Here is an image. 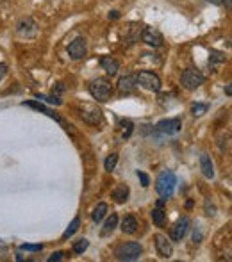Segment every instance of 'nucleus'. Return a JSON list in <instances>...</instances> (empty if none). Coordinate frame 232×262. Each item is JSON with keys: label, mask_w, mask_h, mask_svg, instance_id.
I'll list each match as a JSON object with an SVG mask.
<instances>
[{"label": "nucleus", "mask_w": 232, "mask_h": 262, "mask_svg": "<svg viewBox=\"0 0 232 262\" xmlns=\"http://www.w3.org/2000/svg\"><path fill=\"white\" fill-rule=\"evenodd\" d=\"M118 227V216L116 214H111L109 218L106 220V223H104V229H102V235H107V234H111L113 230Z\"/></svg>", "instance_id": "nucleus-21"}, {"label": "nucleus", "mask_w": 232, "mask_h": 262, "mask_svg": "<svg viewBox=\"0 0 232 262\" xmlns=\"http://www.w3.org/2000/svg\"><path fill=\"white\" fill-rule=\"evenodd\" d=\"M138 86V79L136 75H125V77H120L118 80V91L120 95H130Z\"/></svg>", "instance_id": "nucleus-12"}, {"label": "nucleus", "mask_w": 232, "mask_h": 262, "mask_svg": "<svg viewBox=\"0 0 232 262\" xmlns=\"http://www.w3.org/2000/svg\"><path fill=\"white\" fill-rule=\"evenodd\" d=\"M80 118L89 125H98V123H102V111L97 107H91V105H86V107L80 109Z\"/></svg>", "instance_id": "nucleus-11"}, {"label": "nucleus", "mask_w": 232, "mask_h": 262, "mask_svg": "<svg viewBox=\"0 0 232 262\" xmlns=\"http://www.w3.org/2000/svg\"><path fill=\"white\" fill-rule=\"evenodd\" d=\"M63 257H65V253L63 252H56L52 257H48V262H57V261H63Z\"/></svg>", "instance_id": "nucleus-32"}, {"label": "nucleus", "mask_w": 232, "mask_h": 262, "mask_svg": "<svg viewBox=\"0 0 232 262\" xmlns=\"http://www.w3.org/2000/svg\"><path fill=\"white\" fill-rule=\"evenodd\" d=\"M136 79H138V84L141 86V88L154 91V93L161 91V79H159L157 73H154V71H149V70L139 71V73L136 75Z\"/></svg>", "instance_id": "nucleus-5"}, {"label": "nucleus", "mask_w": 232, "mask_h": 262, "mask_svg": "<svg viewBox=\"0 0 232 262\" xmlns=\"http://www.w3.org/2000/svg\"><path fill=\"white\" fill-rule=\"evenodd\" d=\"M20 250H23V252H41L43 246L41 244H22Z\"/></svg>", "instance_id": "nucleus-28"}, {"label": "nucleus", "mask_w": 232, "mask_h": 262, "mask_svg": "<svg viewBox=\"0 0 232 262\" xmlns=\"http://www.w3.org/2000/svg\"><path fill=\"white\" fill-rule=\"evenodd\" d=\"M200 169H202V173H204L205 178H214L213 161H211V157H209L207 154H202V155H200Z\"/></svg>", "instance_id": "nucleus-14"}, {"label": "nucleus", "mask_w": 232, "mask_h": 262, "mask_svg": "<svg viewBox=\"0 0 232 262\" xmlns=\"http://www.w3.org/2000/svg\"><path fill=\"white\" fill-rule=\"evenodd\" d=\"M182 122L181 118H168V120H161V122L155 125L161 134H168V136H172V134H177V132L181 131Z\"/></svg>", "instance_id": "nucleus-9"}, {"label": "nucleus", "mask_w": 232, "mask_h": 262, "mask_svg": "<svg viewBox=\"0 0 232 262\" xmlns=\"http://www.w3.org/2000/svg\"><path fill=\"white\" fill-rule=\"evenodd\" d=\"M36 98L38 100H45L46 103H54V105H61V100L57 95H52V97H46V95H36Z\"/></svg>", "instance_id": "nucleus-27"}, {"label": "nucleus", "mask_w": 232, "mask_h": 262, "mask_svg": "<svg viewBox=\"0 0 232 262\" xmlns=\"http://www.w3.org/2000/svg\"><path fill=\"white\" fill-rule=\"evenodd\" d=\"M190 227H191V220L188 218V216H184V218H181V220L177 221L175 227L172 229V234H170V237H172L173 243L182 241V239L186 237V234L190 232Z\"/></svg>", "instance_id": "nucleus-8"}, {"label": "nucleus", "mask_w": 232, "mask_h": 262, "mask_svg": "<svg viewBox=\"0 0 232 262\" xmlns=\"http://www.w3.org/2000/svg\"><path fill=\"white\" fill-rule=\"evenodd\" d=\"M141 253H143V246L139 243H136V241H130V243L120 244V246L116 248L115 255L118 261L130 262V261H138V259L141 257Z\"/></svg>", "instance_id": "nucleus-3"}, {"label": "nucleus", "mask_w": 232, "mask_h": 262, "mask_svg": "<svg viewBox=\"0 0 232 262\" xmlns=\"http://www.w3.org/2000/svg\"><path fill=\"white\" fill-rule=\"evenodd\" d=\"M5 73H7V66H5L4 63H0V80L4 79Z\"/></svg>", "instance_id": "nucleus-33"}, {"label": "nucleus", "mask_w": 232, "mask_h": 262, "mask_svg": "<svg viewBox=\"0 0 232 262\" xmlns=\"http://www.w3.org/2000/svg\"><path fill=\"white\" fill-rule=\"evenodd\" d=\"M207 2H211V4H214V5H222L223 4V0H207Z\"/></svg>", "instance_id": "nucleus-35"}, {"label": "nucleus", "mask_w": 232, "mask_h": 262, "mask_svg": "<svg viewBox=\"0 0 232 262\" xmlns=\"http://www.w3.org/2000/svg\"><path fill=\"white\" fill-rule=\"evenodd\" d=\"M175 184H177V177L173 171L166 169V171H162L161 175L157 177V182H155V191L157 195L162 198V200L166 201L168 198H172L173 191H175Z\"/></svg>", "instance_id": "nucleus-1"}, {"label": "nucleus", "mask_w": 232, "mask_h": 262, "mask_svg": "<svg viewBox=\"0 0 232 262\" xmlns=\"http://www.w3.org/2000/svg\"><path fill=\"white\" fill-rule=\"evenodd\" d=\"M116 164H118V154H111L109 157L106 159V163H104V168H106V171H115Z\"/></svg>", "instance_id": "nucleus-24"}, {"label": "nucleus", "mask_w": 232, "mask_h": 262, "mask_svg": "<svg viewBox=\"0 0 232 262\" xmlns=\"http://www.w3.org/2000/svg\"><path fill=\"white\" fill-rule=\"evenodd\" d=\"M121 232L127 235H132L138 232V220H136L134 216H125L123 220H121Z\"/></svg>", "instance_id": "nucleus-15"}, {"label": "nucleus", "mask_w": 232, "mask_h": 262, "mask_svg": "<svg viewBox=\"0 0 232 262\" xmlns=\"http://www.w3.org/2000/svg\"><path fill=\"white\" fill-rule=\"evenodd\" d=\"M154 241H155V250H157V253L161 255L162 259H170V257H172V255H173V246H172V243H170V239H168L166 235L155 234Z\"/></svg>", "instance_id": "nucleus-10"}, {"label": "nucleus", "mask_w": 232, "mask_h": 262, "mask_svg": "<svg viewBox=\"0 0 232 262\" xmlns=\"http://www.w3.org/2000/svg\"><path fill=\"white\" fill-rule=\"evenodd\" d=\"M120 18V13H118V11H111V13H109V20H118Z\"/></svg>", "instance_id": "nucleus-34"}, {"label": "nucleus", "mask_w": 232, "mask_h": 262, "mask_svg": "<svg viewBox=\"0 0 232 262\" xmlns=\"http://www.w3.org/2000/svg\"><path fill=\"white\" fill-rule=\"evenodd\" d=\"M33 31H38L36 29V24H34L33 20H22L18 24V34L20 36H25V37H31L34 36L36 33H33Z\"/></svg>", "instance_id": "nucleus-16"}, {"label": "nucleus", "mask_w": 232, "mask_h": 262, "mask_svg": "<svg viewBox=\"0 0 232 262\" xmlns=\"http://www.w3.org/2000/svg\"><path fill=\"white\" fill-rule=\"evenodd\" d=\"M225 2V5H227V9H231V0H223Z\"/></svg>", "instance_id": "nucleus-37"}, {"label": "nucleus", "mask_w": 232, "mask_h": 262, "mask_svg": "<svg viewBox=\"0 0 232 262\" xmlns=\"http://www.w3.org/2000/svg\"><path fill=\"white\" fill-rule=\"evenodd\" d=\"M152 221L157 227H162L164 225V221H166V214H164V211H162L161 207H155L152 211Z\"/></svg>", "instance_id": "nucleus-22"}, {"label": "nucleus", "mask_w": 232, "mask_h": 262, "mask_svg": "<svg viewBox=\"0 0 232 262\" xmlns=\"http://www.w3.org/2000/svg\"><path fill=\"white\" fill-rule=\"evenodd\" d=\"M68 54L74 61H79V59H84L86 54H88V43L84 37H75L74 41L68 45Z\"/></svg>", "instance_id": "nucleus-6"}, {"label": "nucleus", "mask_w": 232, "mask_h": 262, "mask_svg": "<svg viewBox=\"0 0 232 262\" xmlns=\"http://www.w3.org/2000/svg\"><path fill=\"white\" fill-rule=\"evenodd\" d=\"M79 227H80V218H74V221L68 225V229L65 230V234H63V239H68V237H72V235L79 230Z\"/></svg>", "instance_id": "nucleus-23"}, {"label": "nucleus", "mask_w": 232, "mask_h": 262, "mask_svg": "<svg viewBox=\"0 0 232 262\" xmlns=\"http://www.w3.org/2000/svg\"><path fill=\"white\" fill-rule=\"evenodd\" d=\"M113 200L116 201V203H125L127 200H129V187L127 186H118L113 191Z\"/></svg>", "instance_id": "nucleus-19"}, {"label": "nucleus", "mask_w": 232, "mask_h": 262, "mask_svg": "<svg viewBox=\"0 0 232 262\" xmlns=\"http://www.w3.org/2000/svg\"><path fill=\"white\" fill-rule=\"evenodd\" d=\"M88 246H89V243H88V239H79L77 243L74 244V252L75 253H84L86 250H88Z\"/></svg>", "instance_id": "nucleus-26"}, {"label": "nucleus", "mask_w": 232, "mask_h": 262, "mask_svg": "<svg viewBox=\"0 0 232 262\" xmlns=\"http://www.w3.org/2000/svg\"><path fill=\"white\" fill-rule=\"evenodd\" d=\"M141 36V25L138 24H129L125 27V39L129 43H136Z\"/></svg>", "instance_id": "nucleus-17"}, {"label": "nucleus", "mask_w": 232, "mask_h": 262, "mask_svg": "<svg viewBox=\"0 0 232 262\" xmlns=\"http://www.w3.org/2000/svg\"><path fill=\"white\" fill-rule=\"evenodd\" d=\"M89 95L97 102H107L113 97V84L107 79L98 77L89 84Z\"/></svg>", "instance_id": "nucleus-2"}, {"label": "nucleus", "mask_w": 232, "mask_h": 262, "mask_svg": "<svg viewBox=\"0 0 232 262\" xmlns=\"http://www.w3.org/2000/svg\"><path fill=\"white\" fill-rule=\"evenodd\" d=\"M141 39H143L149 47H154V48H159L164 45V37H162V34L159 33L157 29H154V27H147L141 33Z\"/></svg>", "instance_id": "nucleus-7"}, {"label": "nucleus", "mask_w": 232, "mask_h": 262, "mask_svg": "<svg viewBox=\"0 0 232 262\" xmlns=\"http://www.w3.org/2000/svg\"><path fill=\"white\" fill-rule=\"evenodd\" d=\"M136 175H138V178H139V180H141V186H143V187H149V186H150V178H149V175L143 173V171H139V169H138V173H136Z\"/></svg>", "instance_id": "nucleus-29"}, {"label": "nucleus", "mask_w": 232, "mask_h": 262, "mask_svg": "<svg viewBox=\"0 0 232 262\" xmlns=\"http://www.w3.org/2000/svg\"><path fill=\"white\" fill-rule=\"evenodd\" d=\"M209 111V105L207 103H195L193 107H191V112H193V116H202L205 112Z\"/></svg>", "instance_id": "nucleus-25"}, {"label": "nucleus", "mask_w": 232, "mask_h": 262, "mask_svg": "<svg viewBox=\"0 0 232 262\" xmlns=\"http://www.w3.org/2000/svg\"><path fill=\"white\" fill-rule=\"evenodd\" d=\"M202 239H204V232H202L200 227H196L195 234H193V241H195V243H202Z\"/></svg>", "instance_id": "nucleus-30"}, {"label": "nucleus", "mask_w": 232, "mask_h": 262, "mask_svg": "<svg viewBox=\"0 0 232 262\" xmlns=\"http://www.w3.org/2000/svg\"><path fill=\"white\" fill-rule=\"evenodd\" d=\"M211 61H216V63H225V57H223L222 54H218V52H213V54H211Z\"/></svg>", "instance_id": "nucleus-31"}, {"label": "nucleus", "mask_w": 232, "mask_h": 262, "mask_svg": "<svg viewBox=\"0 0 232 262\" xmlns=\"http://www.w3.org/2000/svg\"><path fill=\"white\" fill-rule=\"evenodd\" d=\"M23 105H27V107H33V109H36V111H39V112H43V114H46V116H50V118H54L56 122H59V123H63V120H61L59 116H57L56 112H52L48 107H45V105H41L39 102H23Z\"/></svg>", "instance_id": "nucleus-18"}, {"label": "nucleus", "mask_w": 232, "mask_h": 262, "mask_svg": "<svg viewBox=\"0 0 232 262\" xmlns=\"http://www.w3.org/2000/svg\"><path fill=\"white\" fill-rule=\"evenodd\" d=\"M100 68H102L107 75H111L113 77V75H116L118 70H120V63L111 56H104L102 59H100Z\"/></svg>", "instance_id": "nucleus-13"}, {"label": "nucleus", "mask_w": 232, "mask_h": 262, "mask_svg": "<svg viewBox=\"0 0 232 262\" xmlns=\"http://www.w3.org/2000/svg\"><path fill=\"white\" fill-rule=\"evenodd\" d=\"M107 211H109V207H107V203H98L95 209H93L91 212V220L95 221V223H100V221L104 220V216L107 214Z\"/></svg>", "instance_id": "nucleus-20"}, {"label": "nucleus", "mask_w": 232, "mask_h": 262, "mask_svg": "<svg viewBox=\"0 0 232 262\" xmlns=\"http://www.w3.org/2000/svg\"><path fill=\"white\" fill-rule=\"evenodd\" d=\"M204 82H205V75L196 70V68H188V70H184L181 75V84L184 86L186 89H190V91L200 88Z\"/></svg>", "instance_id": "nucleus-4"}, {"label": "nucleus", "mask_w": 232, "mask_h": 262, "mask_svg": "<svg viewBox=\"0 0 232 262\" xmlns=\"http://www.w3.org/2000/svg\"><path fill=\"white\" fill-rule=\"evenodd\" d=\"M225 93H227L229 97H231V95H232V88H231V86H227V88H225Z\"/></svg>", "instance_id": "nucleus-36"}]
</instances>
